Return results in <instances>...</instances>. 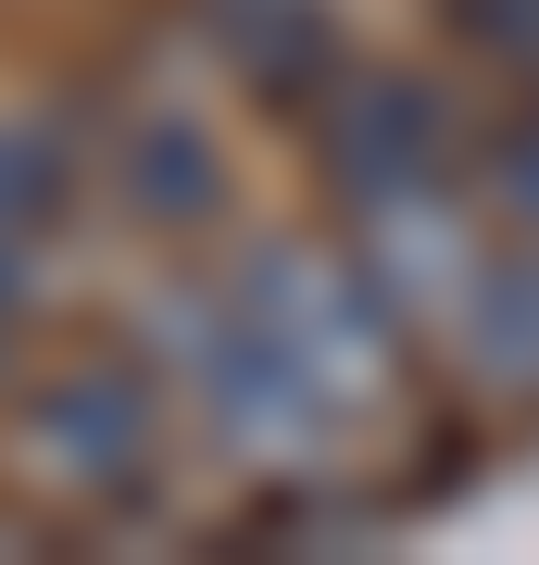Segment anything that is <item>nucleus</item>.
<instances>
[{"mask_svg": "<svg viewBox=\"0 0 539 565\" xmlns=\"http://www.w3.org/2000/svg\"><path fill=\"white\" fill-rule=\"evenodd\" d=\"M301 139H314V177L339 189V214L464 177V114H452V88L414 76V63H364V51L339 63V88L301 114Z\"/></svg>", "mask_w": 539, "mask_h": 565, "instance_id": "20e7f679", "label": "nucleus"}, {"mask_svg": "<svg viewBox=\"0 0 539 565\" xmlns=\"http://www.w3.org/2000/svg\"><path fill=\"white\" fill-rule=\"evenodd\" d=\"M352 252H364V277L401 302V327H452L464 289L489 277V214H477L464 177H440V189H401V202H364Z\"/></svg>", "mask_w": 539, "mask_h": 565, "instance_id": "39448f33", "label": "nucleus"}, {"mask_svg": "<svg viewBox=\"0 0 539 565\" xmlns=\"http://www.w3.org/2000/svg\"><path fill=\"white\" fill-rule=\"evenodd\" d=\"M226 302L251 315V340L301 377V403L339 427V440L401 415V390H414V327H401V302L364 277L352 239H251L226 264Z\"/></svg>", "mask_w": 539, "mask_h": 565, "instance_id": "f257e3e1", "label": "nucleus"}, {"mask_svg": "<svg viewBox=\"0 0 539 565\" xmlns=\"http://www.w3.org/2000/svg\"><path fill=\"white\" fill-rule=\"evenodd\" d=\"M114 202L151 226V239H201L226 214V126L201 102H126L114 126Z\"/></svg>", "mask_w": 539, "mask_h": 565, "instance_id": "0eeeda50", "label": "nucleus"}, {"mask_svg": "<svg viewBox=\"0 0 539 565\" xmlns=\"http://www.w3.org/2000/svg\"><path fill=\"white\" fill-rule=\"evenodd\" d=\"M139 352L163 364L176 427H201L239 478H263V490H326V478H339L352 440L301 403V377L251 340V315L226 302V277H176V289L139 315Z\"/></svg>", "mask_w": 539, "mask_h": 565, "instance_id": "f03ea898", "label": "nucleus"}, {"mask_svg": "<svg viewBox=\"0 0 539 565\" xmlns=\"http://www.w3.org/2000/svg\"><path fill=\"white\" fill-rule=\"evenodd\" d=\"M464 352V377L502 403H539V252H489V277L464 289V315L440 327Z\"/></svg>", "mask_w": 539, "mask_h": 565, "instance_id": "6e6552de", "label": "nucleus"}, {"mask_svg": "<svg viewBox=\"0 0 539 565\" xmlns=\"http://www.w3.org/2000/svg\"><path fill=\"white\" fill-rule=\"evenodd\" d=\"M188 25H201V51H214L263 114H289V126L314 114L326 88H339V63H352L339 0H188Z\"/></svg>", "mask_w": 539, "mask_h": 565, "instance_id": "423d86ee", "label": "nucleus"}, {"mask_svg": "<svg viewBox=\"0 0 539 565\" xmlns=\"http://www.w3.org/2000/svg\"><path fill=\"white\" fill-rule=\"evenodd\" d=\"M13 452L25 478L51 490V503L76 515H139L163 490V465H176V403H163V364L139 340H88L25 377L13 403Z\"/></svg>", "mask_w": 539, "mask_h": 565, "instance_id": "7ed1b4c3", "label": "nucleus"}, {"mask_svg": "<svg viewBox=\"0 0 539 565\" xmlns=\"http://www.w3.org/2000/svg\"><path fill=\"white\" fill-rule=\"evenodd\" d=\"M477 202H489L502 226H527V239H539V88H527V114L477 151Z\"/></svg>", "mask_w": 539, "mask_h": 565, "instance_id": "1a4fd4ad", "label": "nucleus"}]
</instances>
